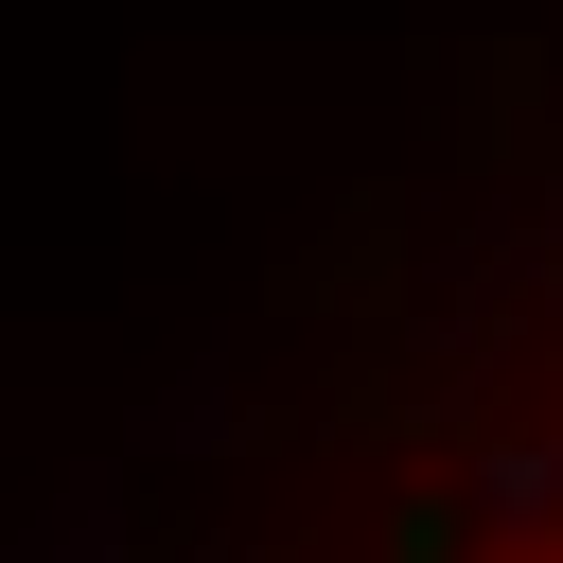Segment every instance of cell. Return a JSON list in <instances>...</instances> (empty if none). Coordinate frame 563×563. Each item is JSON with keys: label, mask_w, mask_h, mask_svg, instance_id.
<instances>
[{"label": "cell", "mask_w": 563, "mask_h": 563, "mask_svg": "<svg viewBox=\"0 0 563 563\" xmlns=\"http://www.w3.org/2000/svg\"><path fill=\"white\" fill-rule=\"evenodd\" d=\"M422 422H440V369L422 352H352L334 369V440H422Z\"/></svg>", "instance_id": "obj_2"}, {"label": "cell", "mask_w": 563, "mask_h": 563, "mask_svg": "<svg viewBox=\"0 0 563 563\" xmlns=\"http://www.w3.org/2000/svg\"><path fill=\"white\" fill-rule=\"evenodd\" d=\"M457 545H475L457 493H387V528H369V563H457Z\"/></svg>", "instance_id": "obj_4"}, {"label": "cell", "mask_w": 563, "mask_h": 563, "mask_svg": "<svg viewBox=\"0 0 563 563\" xmlns=\"http://www.w3.org/2000/svg\"><path fill=\"white\" fill-rule=\"evenodd\" d=\"M457 123H475V158H510V141L545 123V53H528V35H493V53H475V106H457Z\"/></svg>", "instance_id": "obj_3"}, {"label": "cell", "mask_w": 563, "mask_h": 563, "mask_svg": "<svg viewBox=\"0 0 563 563\" xmlns=\"http://www.w3.org/2000/svg\"><path fill=\"white\" fill-rule=\"evenodd\" d=\"M282 299H299V317H387V299H405V211H387V194H352V211H334V246H317V264H282Z\"/></svg>", "instance_id": "obj_1"}]
</instances>
